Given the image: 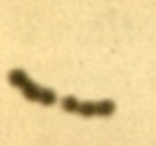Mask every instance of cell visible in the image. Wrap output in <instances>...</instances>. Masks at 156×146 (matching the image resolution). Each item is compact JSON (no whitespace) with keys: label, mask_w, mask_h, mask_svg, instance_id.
I'll list each match as a JSON object with an SVG mask.
<instances>
[{"label":"cell","mask_w":156,"mask_h":146,"mask_svg":"<svg viewBox=\"0 0 156 146\" xmlns=\"http://www.w3.org/2000/svg\"><path fill=\"white\" fill-rule=\"evenodd\" d=\"M8 82H10L14 88H20V90H22V88L29 82L27 72L22 70V68H12V70L8 72Z\"/></svg>","instance_id":"obj_1"},{"label":"cell","mask_w":156,"mask_h":146,"mask_svg":"<svg viewBox=\"0 0 156 146\" xmlns=\"http://www.w3.org/2000/svg\"><path fill=\"white\" fill-rule=\"evenodd\" d=\"M22 92H23V97H26V99H29V101H39V97H41V92H43V88L35 86L31 80H29L27 84L22 88Z\"/></svg>","instance_id":"obj_2"},{"label":"cell","mask_w":156,"mask_h":146,"mask_svg":"<svg viewBox=\"0 0 156 146\" xmlns=\"http://www.w3.org/2000/svg\"><path fill=\"white\" fill-rule=\"evenodd\" d=\"M96 105H98V117H111L115 113V103L109 99L96 101Z\"/></svg>","instance_id":"obj_3"},{"label":"cell","mask_w":156,"mask_h":146,"mask_svg":"<svg viewBox=\"0 0 156 146\" xmlns=\"http://www.w3.org/2000/svg\"><path fill=\"white\" fill-rule=\"evenodd\" d=\"M78 115H82V117H94V115H98L96 101H80V105H78Z\"/></svg>","instance_id":"obj_4"},{"label":"cell","mask_w":156,"mask_h":146,"mask_svg":"<svg viewBox=\"0 0 156 146\" xmlns=\"http://www.w3.org/2000/svg\"><path fill=\"white\" fill-rule=\"evenodd\" d=\"M61 105H62L65 111H68V113H78V105H80V101H78L74 96H66V97H62Z\"/></svg>","instance_id":"obj_5"},{"label":"cell","mask_w":156,"mask_h":146,"mask_svg":"<svg viewBox=\"0 0 156 146\" xmlns=\"http://www.w3.org/2000/svg\"><path fill=\"white\" fill-rule=\"evenodd\" d=\"M57 101V94L51 90V88H43L41 97H39V103L41 105H53Z\"/></svg>","instance_id":"obj_6"}]
</instances>
